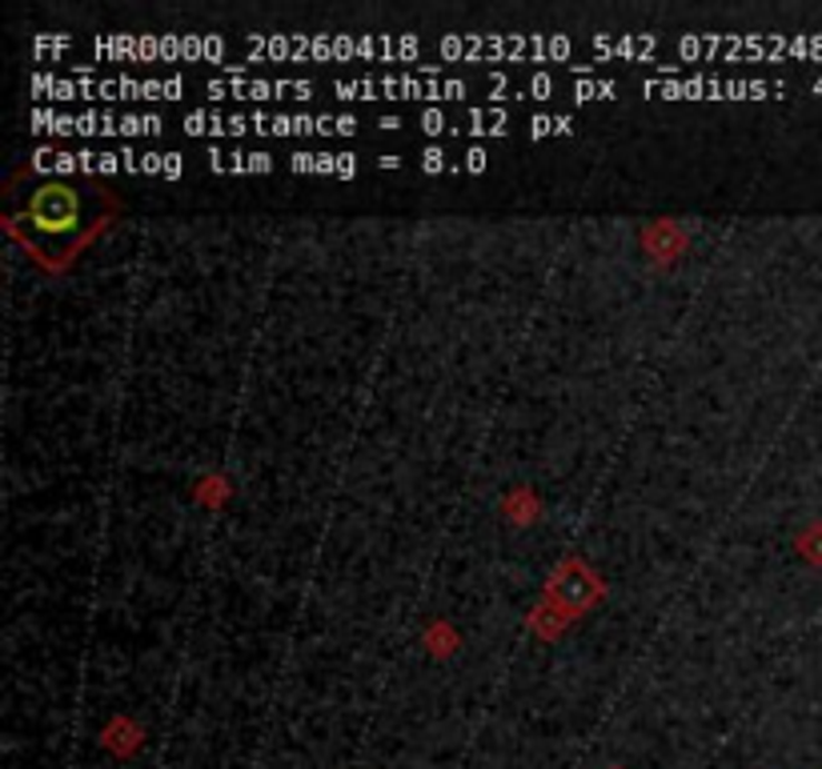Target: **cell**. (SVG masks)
<instances>
[{"instance_id": "83f0119b", "label": "cell", "mask_w": 822, "mask_h": 769, "mask_svg": "<svg viewBox=\"0 0 822 769\" xmlns=\"http://www.w3.org/2000/svg\"><path fill=\"white\" fill-rule=\"evenodd\" d=\"M358 177V157L353 152H337V180H353Z\"/></svg>"}, {"instance_id": "52a82bcc", "label": "cell", "mask_w": 822, "mask_h": 769, "mask_svg": "<svg viewBox=\"0 0 822 769\" xmlns=\"http://www.w3.org/2000/svg\"><path fill=\"white\" fill-rule=\"evenodd\" d=\"M32 132H40V137H72L77 117L57 109H32Z\"/></svg>"}, {"instance_id": "d6a6232c", "label": "cell", "mask_w": 822, "mask_h": 769, "mask_svg": "<svg viewBox=\"0 0 822 769\" xmlns=\"http://www.w3.org/2000/svg\"><path fill=\"white\" fill-rule=\"evenodd\" d=\"M80 169V165H77V152H65V149H60L57 152V172H60V177H69V172H77Z\"/></svg>"}, {"instance_id": "d590c367", "label": "cell", "mask_w": 822, "mask_h": 769, "mask_svg": "<svg viewBox=\"0 0 822 769\" xmlns=\"http://www.w3.org/2000/svg\"><path fill=\"white\" fill-rule=\"evenodd\" d=\"M401 157H378V169H398Z\"/></svg>"}, {"instance_id": "5bb4252c", "label": "cell", "mask_w": 822, "mask_h": 769, "mask_svg": "<svg viewBox=\"0 0 822 769\" xmlns=\"http://www.w3.org/2000/svg\"><path fill=\"white\" fill-rule=\"evenodd\" d=\"M418 129L425 132V137H438V132H450L453 125H450V117L438 109V105H430V109L418 112Z\"/></svg>"}, {"instance_id": "4dcf8cb0", "label": "cell", "mask_w": 822, "mask_h": 769, "mask_svg": "<svg viewBox=\"0 0 822 769\" xmlns=\"http://www.w3.org/2000/svg\"><path fill=\"white\" fill-rule=\"evenodd\" d=\"M205 160H209V169H213V172H229V152H221L217 145H209Z\"/></svg>"}, {"instance_id": "836d02e7", "label": "cell", "mask_w": 822, "mask_h": 769, "mask_svg": "<svg viewBox=\"0 0 822 769\" xmlns=\"http://www.w3.org/2000/svg\"><path fill=\"white\" fill-rule=\"evenodd\" d=\"M270 169H273L270 152H249V172H270Z\"/></svg>"}, {"instance_id": "f546056e", "label": "cell", "mask_w": 822, "mask_h": 769, "mask_svg": "<svg viewBox=\"0 0 822 769\" xmlns=\"http://www.w3.org/2000/svg\"><path fill=\"white\" fill-rule=\"evenodd\" d=\"M160 165H165V152H140V172L160 177Z\"/></svg>"}, {"instance_id": "2e32d148", "label": "cell", "mask_w": 822, "mask_h": 769, "mask_svg": "<svg viewBox=\"0 0 822 769\" xmlns=\"http://www.w3.org/2000/svg\"><path fill=\"white\" fill-rule=\"evenodd\" d=\"M69 45H72L69 32H60V37H37L32 40V52H37V57H52V52H65Z\"/></svg>"}, {"instance_id": "cb8c5ba5", "label": "cell", "mask_w": 822, "mask_h": 769, "mask_svg": "<svg viewBox=\"0 0 822 769\" xmlns=\"http://www.w3.org/2000/svg\"><path fill=\"white\" fill-rule=\"evenodd\" d=\"M574 52V45L566 37H546V60H566Z\"/></svg>"}, {"instance_id": "ac0fdd59", "label": "cell", "mask_w": 822, "mask_h": 769, "mask_svg": "<svg viewBox=\"0 0 822 769\" xmlns=\"http://www.w3.org/2000/svg\"><path fill=\"white\" fill-rule=\"evenodd\" d=\"M441 57L461 60V65H466V37H458V32H450V37H441Z\"/></svg>"}, {"instance_id": "484cf974", "label": "cell", "mask_w": 822, "mask_h": 769, "mask_svg": "<svg viewBox=\"0 0 822 769\" xmlns=\"http://www.w3.org/2000/svg\"><path fill=\"white\" fill-rule=\"evenodd\" d=\"M160 60H180V37H177V32H160Z\"/></svg>"}, {"instance_id": "d6986e66", "label": "cell", "mask_w": 822, "mask_h": 769, "mask_svg": "<svg viewBox=\"0 0 822 769\" xmlns=\"http://www.w3.org/2000/svg\"><path fill=\"white\" fill-rule=\"evenodd\" d=\"M550 132H558V117H546V112H538V117H530V140L550 137Z\"/></svg>"}, {"instance_id": "7402d4cb", "label": "cell", "mask_w": 822, "mask_h": 769, "mask_svg": "<svg viewBox=\"0 0 822 769\" xmlns=\"http://www.w3.org/2000/svg\"><path fill=\"white\" fill-rule=\"evenodd\" d=\"M678 57L682 60H698V57H706V49H702V37H678Z\"/></svg>"}, {"instance_id": "4316f807", "label": "cell", "mask_w": 822, "mask_h": 769, "mask_svg": "<svg viewBox=\"0 0 822 769\" xmlns=\"http://www.w3.org/2000/svg\"><path fill=\"white\" fill-rule=\"evenodd\" d=\"M57 152H60V149H37V152H32V169H40V172H57Z\"/></svg>"}, {"instance_id": "30bf717a", "label": "cell", "mask_w": 822, "mask_h": 769, "mask_svg": "<svg viewBox=\"0 0 822 769\" xmlns=\"http://www.w3.org/2000/svg\"><path fill=\"white\" fill-rule=\"evenodd\" d=\"M249 120H253V132H257V137H297L293 117H281V112L257 109V112H249Z\"/></svg>"}, {"instance_id": "44dd1931", "label": "cell", "mask_w": 822, "mask_h": 769, "mask_svg": "<svg viewBox=\"0 0 822 769\" xmlns=\"http://www.w3.org/2000/svg\"><path fill=\"white\" fill-rule=\"evenodd\" d=\"M421 52V37H413V32H401L398 37V60L405 65V60H413Z\"/></svg>"}, {"instance_id": "e0dca14e", "label": "cell", "mask_w": 822, "mask_h": 769, "mask_svg": "<svg viewBox=\"0 0 822 769\" xmlns=\"http://www.w3.org/2000/svg\"><path fill=\"white\" fill-rule=\"evenodd\" d=\"M526 92H530L534 100H550L554 92H558V85H554L550 72H534V77H530V89H526Z\"/></svg>"}, {"instance_id": "74e56055", "label": "cell", "mask_w": 822, "mask_h": 769, "mask_svg": "<svg viewBox=\"0 0 822 769\" xmlns=\"http://www.w3.org/2000/svg\"><path fill=\"white\" fill-rule=\"evenodd\" d=\"M398 125H401L398 117H381V129H385V132H393V129H398Z\"/></svg>"}, {"instance_id": "f1b7e54d", "label": "cell", "mask_w": 822, "mask_h": 769, "mask_svg": "<svg viewBox=\"0 0 822 769\" xmlns=\"http://www.w3.org/2000/svg\"><path fill=\"white\" fill-rule=\"evenodd\" d=\"M185 165H180V152H165V165H160V177L165 180H180Z\"/></svg>"}, {"instance_id": "9c48e42d", "label": "cell", "mask_w": 822, "mask_h": 769, "mask_svg": "<svg viewBox=\"0 0 822 769\" xmlns=\"http://www.w3.org/2000/svg\"><path fill=\"white\" fill-rule=\"evenodd\" d=\"M97 97L100 100H145V80H137V77H109V80H100Z\"/></svg>"}, {"instance_id": "4fadbf2b", "label": "cell", "mask_w": 822, "mask_h": 769, "mask_svg": "<svg viewBox=\"0 0 822 769\" xmlns=\"http://www.w3.org/2000/svg\"><path fill=\"white\" fill-rule=\"evenodd\" d=\"M601 97H618V85H614V80H594V77L574 80V100H601Z\"/></svg>"}, {"instance_id": "8992f818", "label": "cell", "mask_w": 822, "mask_h": 769, "mask_svg": "<svg viewBox=\"0 0 822 769\" xmlns=\"http://www.w3.org/2000/svg\"><path fill=\"white\" fill-rule=\"evenodd\" d=\"M180 125H185L189 137H229V117H221V112H209V109L185 112Z\"/></svg>"}, {"instance_id": "e575fe53", "label": "cell", "mask_w": 822, "mask_h": 769, "mask_svg": "<svg viewBox=\"0 0 822 769\" xmlns=\"http://www.w3.org/2000/svg\"><path fill=\"white\" fill-rule=\"evenodd\" d=\"M185 92V77H165V100H180Z\"/></svg>"}, {"instance_id": "7a4b0ae2", "label": "cell", "mask_w": 822, "mask_h": 769, "mask_svg": "<svg viewBox=\"0 0 822 769\" xmlns=\"http://www.w3.org/2000/svg\"><path fill=\"white\" fill-rule=\"evenodd\" d=\"M590 49L601 52V57H626V60H642V65H658L654 60V49H658V37L654 32H630V37H590Z\"/></svg>"}, {"instance_id": "1f68e13d", "label": "cell", "mask_w": 822, "mask_h": 769, "mask_svg": "<svg viewBox=\"0 0 822 769\" xmlns=\"http://www.w3.org/2000/svg\"><path fill=\"white\" fill-rule=\"evenodd\" d=\"M112 172H125L120 152H100V177H112Z\"/></svg>"}, {"instance_id": "277c9868", "label": "cell", "mask_w": 822, "mask_h": 769, "mask_svg": "<svg viewBox=\"0 0 822 769\" xmlns=\"http://www.w3.org/2000/svg\"><path fill=\"white\" fill-rule=\"evenodd\" d=\"M32 92L65 105V100H80V80L57 77V72H37V77H32Z\"/></svg>"}, {"instance_id": "6da1fadb", "label": "cell", "mask_w": 822, "mask_h": 769, "mask_svg": "<svg viewBox=\"0 0 822 769\" xmlns=\"http://www.w3.org/2000/svg\"><path fill=\"white\" fill-rule=\"evenodd\" d=\"M32 217H37L40 229H69V225H77V193L65 189V185L40 189Z\"/></svg>"}, {"instance_id": "3957f363", "label": "cell", "mask_w": 822, "mask_h": 769, "mask_svg": "<svg viewBox=\"0 0 822 769\" xmlns=\"http://www.w3.org/2000/svg\"><path fill=\"white\" fill-rule=\"evenodd\" d=\"M92 52L105 60H137L140 65V32H112V37H92Z\"/></svg>"}, {"instance_id": "d4e9b609", "label": "cell", "mask_w": 822, "mask_h": 769, "mask_svg": "<svg viewBox=\"0 0 822 769\" xmlns=\"http://www.w3.org/2000/svg\"><path fill=\"white\" fill-rule=\"evenodd\" d=\"M466 172H473V177H478V172H486V165H490V157H486V149H481V145H473L470 152H466Z\"/></svg>"}, {"instance_id": "5b68a950", "label": "cell", "mask_w": 822, "mask_h": 769, "mask_svg": "<svg viewBox=\"0 0 822 769\" xmlns=\"http://www.w3.org/2000/svg\"><path fill=\"white\" fill-rule=\"evenodd\" d=\"M510 125V112L506 109H470L466 112V132L470 137H501Z\"/></svg>"}, {"instance_id": "603a6c76", "label": "cell", "mask_w": 822, "mask_h": 769, "mask_svg": "<svg viewBox=\"0 0 822 769\" xmlns=\"http://www.w3.org/2000/svg\"><path fill=\"white\" fill-rule=\"evenodd\" d=\"M290 169L293 172H317L321 169V157H317V152H293Z\"/></svg>"}, {"instance_id": "ffe728a7", "label": "cell", "mask_w": 822, "mask_h": 769, "mask_svg": "<svg viewBox=\"0 0 822 769\" xmlns=\"http://www.w3.org/2000/svg\"><path fill=\"white\" fill-rule=\"evenodd\" d=\"M446 149H438V145H430V149L421 152V172H441L446 169Z\"/></svg>"}, {"instance_id": "ba28073f", "label": "cell", "mask_w": 822, "mask_h": 769, "mask_svg": "<svg viewBox=\"0 0 822 769\" xmlns=\"http://www.w3.org/2000/svg\"><path fill=\"white\" fill-rule=\"evenodd\" d=\"M466 80L458 77H421V100H430V105H438V100H461L466 97Z\"/></svg>"}, {"instance_id": "9a60e30c", "label": "cell", "mask_w": 822, "mask_h": 769, "mask_svg": "<svg viewBox=\"0 0 822 769\" xmlns=\"http://www.w3.org/2000/svg\"><path fill=\"white\" fill-rule=\"evenodd\" d=\"M180 60H209V37H180Z\"/></svg>"}, {"instance_id": "8d00e7d4", "label": "cell", "mask_w": 822, "mask_h": 769, "mask_svg": "<svg viewBox=\"0 0 822 769\" xmlns=\"http://www.w3.org/2000/svg\"><path fill=\"white\" fill-rule=\"evenodd\" d=\"M566 132H574V120L570 117H558V137H566Z\"/></svg>"}, {"instance_id": "7c38bea8", "label": "cell", "mask_w": 822, "mask_h": 769, "mask_svg": "<svg viewBox=\"0 0 822 769\" xmlns=\"http://www.w3.org/2000/svg\"><path fill=\"white\" fill-rule=\"evenodd\" d=\"M160 129H165V125H160V117H153V112H125V117H120V137H157Z\"/></svg>"}, {"instance_id": "8fae6325", "label": "cell", "mask_w": 822, "mask_h": 769, "mask_svg": "<svg viewBox=\"0 0 822 769\" xmlns=\"http://www.w3.org/2000/svg\"><path fill=\"white\" fill-rule=\"evenodd\" d=\"M333 92H337L341 100H378V97H381V80H378V77L333 80Z\"/></svg>"}]
</instances>
